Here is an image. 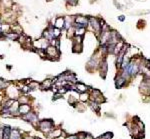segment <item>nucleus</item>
Returning <instances> with one entry per match:
<instances>
[{
    "label": "nucleus",
    "mask_w": 150,
    "mask_h": 139,
    "mask_svg": "<svg viewBox=\"0 0 150 139\" xmlns=\"http://www.w3.org/2000/svg\"><path fill=\"white\" fill-rule=\"evenodd\" d=\"M90 26L92 27V29L96 32V33H99L101 32V25H100V20L96 17H89V23Z\"/></svg>",
    "instance_id": "obj_1"
},
{
    "label": "nucleus",
    "mask_w": 150,
    "mask_h": 139,
    "mask_svg": "<svg viewBox=\"0 0 150 139\" xmlns=\"http://www.w3.org/2000/svg\"><path fill=\"white\" fill-rule=\"evenodd\" d=\"M45 53L47 57H52V60L54 59V57H58L59 56V51L55 46L49 45L46 49H45Z\"/></svg>",
    "instance_id": "obj_2"
},
{
    "label": "nucleus",
    "mask_w": 150,
    "mask_h": 139,
    "mask_svg": "<svg viewBox=\"0 0 150 139\" xmlns=\"http://www.w3.org/2000/svg\"><path fill=\"white\" fill-rule=\"evenodd\" d=\"M74 22L77 23V24H80V26H82V27H86L88 25V23H89V18L86 17V16L77 15V16H75Z\"/></svg>",
    "instance_id": "obj_3"
},
{
    "label": "nucleus",
    "mask_w": 150,
    "mask_h": 139,
    "mask_svg": "<svg viewBox=\"0 0 150 139\" xmlns=\"http://www.w3.org/2000/svg\"><path fill=\"white\" fill-rule=\"evenodd\" d=\"M39 126H40V128H41L42 131H48V130L52 129L53 123H52V121L44 120V121H41V122L39 123Z\"/></svg>",
    "instance_id": "obj_4"
},
{
    "label": "nucleus",
    "mask_w": 150,
    "mask_h": 139,
    "mask_svg": "<svg viewBox=\"0 0 150 139\" xmlns=\"http://www.w3.org/2000/svg\"><path fill=\"white\" fill-rule=\"evenodd\" d=\"M64 25H65V17L59 16V17H57V18L55 19L54 27L59 28V29H62V28H64Z\"/></svg>",
    "instance_id": "obj_5"
},
{
    "label": "nucleus",
    "mask_w": 150,
    "mask_h": 139,
    "mask_svg": "<svg viewBox=\"0 0 150 139\" xmlns=\"http://www.w3.org/2000/svg\"><path fill=\"white\" fill-rule=\"evenodd\" d=\"M18 112L20 114H22V115H25V114L30 112V106L28 104H26V103L25 104H21L19 106V108H18Z\"/></svg>",
    "instance_id": "obj_6"
},
{
    "label": "nucleus",
    "mask_w": 150,
    "mask_h": 139,
    "mask_svg": "<svg viewBox=\"0 0 150 139\" xmlns=\"http://www.w3.org/2000/svg\"><path fill=\"white\" fill-rule=\"evenodd\" d=\"M73 89H75L77 92L83 93V92H85L87 90V87L83 83H76V85H75V87H73Z\"/></svg>",
    "instance_id": "obj_7"
},
{
    "label": "nucleus",
    "mask_w": 150,
    "mask_h": 139,
    "mask_svg": "<svg viewBox=\"0 0 150 139\" xmlns=\"http://www.w3.org/2000/svg\"><path fill=\"white\" fill-rule=\"evenodd\" d=\"M125 82H126V79L123 77V76H118L117 78H116V87L117 88H120V87H122V86H124L125 85Z\"/></svg>",
    "instance_id": "obj_8"
},
{
    "label": "nucleus",
    "mask_w": 150,
    "mask_h": 139,
    "mask_svg": "<svg viewBox=\"0 0 150 139\" xmlns=\"http://www.w3.org/2000/svg\"><path fill=\"white\" fill-rule=\"evenodd\" d=\"M19 36L20 35L18 33H16V32H9V33L5 34V37L8 38L9 40H17L19 38Z\"/></svg>",
    "instance_id": "obj_9"
},
{
    "label": "nucleus",
    "mask_w": 150,
    "mask_h": 139,
    "mask_svg": "<svg viewBox=\"0 0 150 139\" xmlns=\"http://www.w3.org/2000/svg\"><path fill=\"white\" fill-rule=\"evenodd\" d=\"M23 118H24V119H27L28 121H36V120H37V116H36L34 113H32V112H29V113L23 115Z\"/></svg>",
    "instance_id": "obj_10"
},
{
    "label": "nucleus",
    "mask_w": 150,
    "mask_h": 139,
    "mask_svg": "<svg viewBox=\"0 0 150 139\" xmlns=\"http://www.w3.org/2000/svg\"><path fill=\"white\" fill-rule=\"evenodd\" d=\"M51 86H52V81H51L50 79L44 80V81L41 83V85H40V87H41L42 89H48V88H50Z\"/></svg>",
    "instance_id": "obj_11"
},
{
    "label": "nucleus",
    "mask_w": 150,
    "mask_h": 139,
    "mask_svg": "<svg viewBox=\"0 0 150 139\" xmlns=\"http://www.w3.org/2000/svg\"><path fill=\"white\" fill-rule=\"evenodd\" d=\"M11 30H13V32H16V33H18V34L20 35L21 32H22V27H21L19 24L15 23V24H12V25H11Z\"/></svg>",
    "instance_id": "obj_12"
},
{
    "label": "nucleus",
    "mask_w": 150,
    "mask_h": 139,
    "mask_svg": "<svg viewBox=\"0 0 150 139\" xmlns=\"http://www.w3.org/2000/svg\"><path fill=\"white\" fill-rule=\"evenodd\" d=\"M85 32H86V27H77V28H75V35L83 36L85 34Z\"/></svg>",
    "instance_id": "obj_13"
},
{
    "label": "nucleus",
    "mask_w": 150,
    "mask_h": 139,
    "mask_svg": "<svg viewBox=\"0 0 150 139\" xmlns=\"http://www.w3.org/2000/svg\"><path fill=\"white\" fill-rule=\"evenodd\" d=\"M73 23L74 22H72V20H71V17H69V16H66L65 17V25H64V28L65 29H69L72 25H73Z\"/></svg>",
    "instance_id": "obj_14"
},
{
    "label": "nucleus",
    "mask_w": 150,
    "mask_h": 139,
    "mask_svg": "<svg viewBox=\"0 0 150 139\" xmlns=\"http://www.w3.org/2000/svg\"><path fill=\"white\" fill-rule=\"evenodd\" d=\"M0 2H1V4L4 8H10V7L13 6L12 0H0Z\"/></svg>",
    "instance_id": "obj_15"
},
{
    "label": "nucleus",
    "mask_w": 150,
    "mask_h": 139,
    "mask_svg": "<svg viewBox=\"0 0 150 139\" xmlns=\"http://www.w3.org/2000/svg\"><path fill=\"white\" fill-rule=\"evenodd\" d=\"M106 72H107V63H106L105 60H103V61L101 62V75H102L103 77H105Z\"/></svg>",
    "instance_id": "obj_16"
},
{
    "label": "nucleus",
    "mask_w": 150,
    "mask_h": 139,
    "mask_svg": "<svg viewBox=\"0 0 150 139\" xmlns=\"http://www.w3.org/2000/svg\"><path fill=\"white\" fill-rule=\"evenodd\" d=\"M9 139H20V133L18 130H11Z\"/></svg>",
    "instance_id": "obj_17"
},
{
    "label": "nucleus",
    "mask_w": 150,
    "mask_h": 139,
    "mask_svg": "<svg viewBox=\"0 0 150 139\" xmlns=\"http://www.w3.org/2000/svg\"><path fill=\"white\" fill-rule=\"evenodd\" d=\"M53 35H54V38H58V37H59V36L61 35V29H59V28H56V27H54Z\"/></svg>",
    "instance_id": "obj_18"
},
{
    "label": "nucleus",
    "mask_w": 150,
    "mask_h": 139,
    "mask_svg": "<svg viewBox=\"0 0 150 139\" xmlns=\"http://www.w3.org/2000/svg\"><path fill=\"white\" fill-rule=\"evenodd\" d=\"M88 98H89V95H88V94H85V92L81 93V95H80V100H81V101L85 102V101L88 100Z\"/></svg>",
    "instance_id": "obj_19"
},
{
    "label": "nucleus",
    "mask_w": 150,
    "mask_h": 139,
    "mask_svg": "<svg viewBox=\"0 0 150 139\" xmlns=\"http://www.w3.org/2000/svg\"><path fill=\"white\" fill-rule=\"evenodd\" d=\"M90 104H91V107H92V109H93V110L99 111V106H98V103H97V102L93 101V102H91Z\"/></svg>",
    "instance_id": "obj_20"
},
{
    "label": "nucleus",
    "mask_w": 150,
    "mask_h": 139,
    "mask_svg": "<svg viewBox=\"0 0 150 139\" xmlns=\"http://www.w3.org/2000/svg\"><path fill=\"white\" fill-rule=\"evenodd\" d=\"M138 126H139V128H138L139 131H143V130H144V125H143L140 121H138Z\"/></svg>",
    "instance_id": "obj_21"
},
{
    "label": "nucleus",
    "mask_w": 150,
    "mask_h": 139,
    "mask_svg": "<svg viewBox=\"0 0 150 139\" xmlns=\"http://www.w3.org/2000/svg\"><path fill=\"white\" fill-rule=\"evenodd\" d=\"M68 2L70 3V5H73V6H75V5H77V3H78V0H68Z\"/></svg>",
    "instance_id": "obj_22"
},
{
    "label": "nucleus",
    "mask_w": 150,
    "mask_h": 139,
    "mask_svg": "<svg viewBox=\"0 0 150 139\" xmlns=\"http://www.w3.org/2000/svg\"><path fill=\"white\" fill-rule=\"evenodd\" d=\"M58 98H62V94H60V93L55 94V97H54L53 99H54V100H56V99H58Z\"/></svg>",
    "instance_id": "obj_23"
},
{
    "label": "nucleus",
    "mask_w": 150,
    "mask_h": 139,
    "mask_svg": "<svg viewBox=\"0 0 150 139\" xmlns=\"http://www.w3.org/2000/svg\"><path fill=\"white\" fill-rule=\"evenodd\" d=\"M118 20L121 21V22H123V21L125 20V17H124L123 15H120V16H118Z\"/></svg>",
    "instance_id": "obj_24"
},
{
    "label": "nucleus",
    "mask_w": 150,
    "mask_h": 139,
    "mask_svg": "<svg viewBox=\"0 0 150 139\" xmlns=\"http://www.w3.org/2000/svg\"><path fill=\"white\" fill-rule=\"evenodd\" d=\"M0 139H3V130L0 128Z\"/></svg>",
    "instance_id": "obj_25"
},
{
    "label": "nucleus",
    "mask_w": 150,
    "mask_h": 139,
    "mask_svg": "<svg viewBox=\"0 0 150 139\" xmlns=\"http://www.w3.org/2000/svg\"><path fill=\"white\" fill-rule=\"evenodd\" d=\"M85 139H93V138H92V136H90V135H87V136H85Z\"/></svg>",
    "instance_id": "obj_26"
},
{
    "label": "nucleus",
    "mask_w": 150,
    "mask_h": 139,
    "mask_svg": "<svg viewBox=\"0 0 150 139\" xmlns=\"http://www.w3.org/2000/svg\"><path fill=\"white\" fill-rule=\"evenodd\" d=\"M47 1H51V0H47Z\"/></svg>",
    "instance_id": "obj_27"
}]
</instances>
